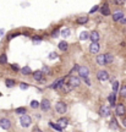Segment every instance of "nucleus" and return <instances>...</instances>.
<instances>
[{"mask_svg":"<svg viewBox=\"0 0 126 132\" xmlns=\"http://www.w3.org/2000/svg\"><path fill=\"white\" fill-rule=\"evenodd\" d=\"M56 56H58V55H56V53H51V54L49 55V59H55Z\"/></svg>","mask_w":126,"mask_h":132,"instance_id":"38","label":"nucleus"},{"mask_svg":"<svg viewBox=\"0 0 126 132\" xmlns=\"http://www.w3.org/2000/svg\"><path fill=\"white\" fill-rule=\"evenodd\" d=\"M64 86V78H60V80H58L56 82H54L53 85L50 86L51 88H54V89H56V88H61Z\"/></svg>","mask_w":126,"mask_h":132,"instance_id":"15","label":"nucleus"},{"mask_svg":"<svg viewBox=\"0 0 126 132\" xmlns=\"http://www.w3.org/2000/svg\"><path fill=\"white\" fill-rule=\"evenodd\" d=\"M12 69H14V70H19V67L16 65H12Z\"/></svg>","mask_w":126,"mask_h":132,"instance_id":"43","label":"nucleus"},{"mask_svg":"<svg viewBox=\"0 0 126 132\" xmlns=\"http://www.w3.org/2000/svg\"><path fill=\"white\" fill-rule=\"evenodd\" d=\"M5 83H6V86L10 88V87H14V85H15V81H14V80H10V78H8V80L5 81Z\"/></svg>","mask_w":126,"mask_h":132,"instance_id":"28","label":"nucleus"},{"mask_svg":"<svg viewBox=\"0 0 126 132\" xmlns=\"http://www.w3.org/2000/svg\"><path fill=\"white\" fill-rule=\"evenodd\" d=\"M49 125H50V126H51V127H54V128H55V130H58V131H61V130H62V128H61V127H59L58 125H55V123H54V122H49Z\"/></svg>","mask_w":126,"mask_h":132,"instance_id":"33","label":"nucleus"},{"mask_svg":"<svg viewBox=\"0 0 126 132\" xmlns=\"http://www.w3.org/2000/svg\"><path fill=\"white\" fill-rule=\"evenodd\" d=\"M99 115L105 117V116H109L110 115V108L108 105H102L100 109H99Z\"/></svg>","mask_w":126,"mask_h":132,"instance_id":"6","label":"nucleus"},{"mask_svg":"<svg viewBox=\"0 0 126 132\" xmlns=\"http://www.w3.org/2000/svg\"><path fill=\"white\" fill-rule=\"evenodd\" d=\"M77 71H78L80 77H82V78H88V76H89V70H88V67H86V66H81V67H78L77 69Z\"/></svg>","mask_w":126,"mask_h":132,"instance_id":"3","label":"nucleus"},{"mask_svg":"<svg viewBox=\"0 0 126 132\" xmlns=\"http://www.w3.org/2000/svg\"><path fill=\"white\" fill-rule=\"evenodd\" d=\"M68 85L71 87V88H74V87H78V86L81 85V80L76 77V76H71L70 78H69L68 81Z\"/></svg>","mask_w":126,"mask_h":132,"instance_id":"2","label":"nucleus"},{"mask_svg":"<svg viewBox=\"0 0 126 132\" xmlns=\"http://www.w3.org/2000/svg\"><path fill=\"white\" fill-rule=\"evenodd\" d=\"M42 72H43V75H44V74L47 75V74H49V72H50V70H49L48 66H43V70H42Z\"/></svg>","mask_w":126,"mask_h":132,"instance_id":"34","label":"nucleus"},{"mask_svg":"<svg viewBox=\"0 0 126 132\" xmlns=\"http://www.w3.org/2000/svg\"><path fill=\"white\" fill-rule=\"evenodd\" d=\"M99 49H100L99 43H91V45H89V51H91L92 54H97V53H99Z\"/></svg>","mask_w":126,"mask_h":132,"instance_id":"10","label":"nucleus"},{"mask_svg":"<svg viewBox=\"0 0 126 132\" xmlns=\"http://www.w3.org/2000/svg\"><path fill=\"white\" fill-rule=\"evenodd\" d=\"M40 106V103H38L37 100H32L31 102V108H33V109H37Z\"/></svg>","mask_w":126,"mask_h":132,"instance_id":"26","label":"nucleus"},{"mask_svg":"<svg viewBox=\"0 0 126 132\" xmlns=\"http://www.w3.org/2000/svg\"><path fill=\"white\" fill-rule=\"evenodd\" d=\"M96 61H97L98 65H105V56H104V54L103 55H98L97 59H96Z\"/></svg>","mask_w":126,"mask_h":132,"instance_id":"17","label":"nucleus"},{"mask_svg":"<svg viewBox=\"0 0 126 132\" xmlns=\"http://www.w3.org/2000/svg\"><path fill=\"white\" fill-rule=\"evenodd\" d=\"M20 88H21V89H27V88H28V85H27V83H21V85H20Z\"/></svg>","mask_w":126,"mask_h":132,"instance_id":"35","label":"nucleus"},{"mask_svg":"<svg viewBox=\"0 0 126 132\" xmlns=\"http://www.w3.org/2000/svg\"><path fill=\"white\" fill-rule=\"evenodd\" d=\"M115 113H116L117 116H122V115L126 113L125 106H124L122 104H117V105H116V109H115Z\"/></svg>","mask_w":126,"mask_h":132,"instance_id":"11","label":"nucleus"},{"mask_svg":"<svg viewBox=\"0 0 126 132\" xmlns=\"http://www.w3.org/2000/svg\"><path fill=\"white\" fill-rule=\"evenodd\" d=\"M117 89H119V82L115 81V82L113 83V92H114V93H116Z\"/></svg>","mask_w":126,"mask_h":132,"instance_id":"30","label":"nucleus"},{"mask_svg":"<svg viewBox=\"0 0 126 132\" xmlns=\"http://www.w3.org/2000/svg\"><path fill=\"white\" fill-rule=\"evenodd\" d=\"M32 39H33V42H34V43H39V42H42V38L38 37V36H33Z\"/></svg>","mask_w":126,"mask_h":132,"instance_id":"32","label":"nucleus"},{"mask_svg":"<svg viewBox=\"0 0 126 132\" xmlns=\"http://www.w3.org/2000/svg\"><path fill=\"white\" fill-rule=\"evenodd\" d=\"M121 23H124V25H126V19H122V20H121Z\"/></svg>","mask_w":126,"mask_h":132,"instance_id":"42","label":"nucleus"},{"mask_svg":"<svg viewBox=\"0 0 126 132\" xmlns=\"http://www.w3.org/2000/svg\"><path fill=\"white\" fill-rule=\"evenodd\" d=\"M110 128H113V130H116V128H117L116 120H115V119H113V120H111V122H110Z\"/></svg>","mask_w":126,"mask_h":132,"instance_id":"29","label":"nucleus"},{"mask_svg":"<svg viewBox=\"0 0 126 132\" xmlns=\"http://www.w3.org/2000/svg\"><path fill=\"white\" fill-rule=\"evenodd\" d=\"M32 132H42V130L39 128L38 126H34V127H33V130H32Z\"/></svg>","mask_w":126,"mask_h":132,"instance_id":"36","label":"nucleus"},{"mask_svg":"<svg viewBox=\"0 0 126 132\" xmlns=\"http://www.w3.org/2000/svg\"><path fill=\"white\" fill-rule=\"evenodd\" d=\"M20 123H21L22 127H28L29 125L32 123L31 116H28V115H22V116L20 117Z\"/></svg>","mask_w":126,"mask_h":132,"instance_id":"1","label":"nucleus"},{"mask_svg":"<svg viewBox=\"0 0 126 132\" xmlns=\"http://www.w3.org/2000/svg\"><path fill=\"white\" fill-rule=\"evenodd\" d=\"M33 78L36 80V81H38V82H40V81H43V72L42 71H34L33 72Z\"/></svg>","mask_w":126,"mask_h":132,"instance_id":"14","label":"nucleus"},{"mask_svg":"<svg viewBox=\"0 0 126 132\" xmlns=\"http://www.w3.org/2000/svg\"><path fill=\"white\" fill-rule=\"evenodd\" d=\"M77 22L80 23V25H85V23H87L88 22V17L87 16H82V17H80V19L77 20Z\"/></svg>","mask_w":126,"mask_h":132,"instance_id":"22","label":"nucleus"},{"mask_svg":"<svg viewBox=\"0 0 126 132\" xmlns=\"http://www.w3.org/2000/svg\"><path fill=\"white\" fill-rule=\"evenodd\" d=\"M124 19V12L122 11H115L114 14H113V20L117 22V21H121V20Z\"/></svg>","mask_w":126,"mask_h":132,"instance_id":"13","label":"nucleus"},{"mask_svg":"<svg viewBox=\"0 0 126 132\" xmlns=\"http://www.w3.org/2000/svg\"><path fill=\"white\" fill-rule=\"evenodd\" d=\"M15 111H16V114H20V115H21V114L26 115V111H27V110H26V108H17Z\"/></svg>","mask_w":126,"mask_h":132,"instance_id":"27","label":"nucleus"},{"mask_svg":"<svg viewBox=\"0 0 126 132\" xmlns=\"http://www.w3.org/2000/svg\"><path fill=\"white\" fill-rule=\"evenodd\" d=\"M108 99H109V103L111 104V105H114V104H115V93L113 92L111 94L109 95V98H108Z\"/></svg>","mask_w":126,"mask_h":132,"instance_id":"24","label":"nucleus"},{"mask_svg":"<svg viewBox=\"0 0 126 132\" xmlns=\"http://www.w3.org/2000/svg\"><path fill=\"white\" fill-rule=\"evenodd\" d=\"M104 56H105V64H111V62L114 61V56H113L110 53L104 54Z\"/></svg>","mask_w":126,"mask_h":132,"instance_id":"19","label":"nucleus"},{"mask_svg":"<svg viewBox=\"0 0 126 132\" xmlns=\"http://www.w3.org/2000/svg\"><path fill=\"white\" fill-rule=\"evenodd\" d=\"M122 123H124V126L126 127V117H124V120H122Z\"/></svg>","mask_w":126,"mask_h":132,"instance_id":"41","label":"nucleus"},{"mask_svg":"<svg viewBox=\"0 0 126 132\" xmlns=\"http://www.w3.org/2000/svg\"><path fill=\"white\" fill-rule=\"evenodd\" d=\"M99 38H100V36H99V32H97V31H92L89 33V39L92 40V43H98Z\"/></svg>","mask_w":126,"mask_h":132,"instance_id":"8","label":"nucleus"},{"mask_svg":"<svg viewBox=\"0 0 126 132\" xmlns=\"http://www.w3.org/2000/svg\"><path fill=\"white\" fill-rule=\"evenodd\" d=\"M0 127L3 130H9L10 127H11V121H10L9 119H6V117L0 119Z\"/></svg>","mask_w":126,"mask_h":132,"instance_id":"5","label":"nucleus"},{"mask_svg":"<svg viewBox=\"0 0 126 132\" xmlns=\"http://www.w3.org/2000/svg\"><path fill=\"white\" fill-rule=\"evenodd\" d=\"M83 80H85V82L87 83V86H91V81H89L88 78H83Z\"/></svg>","mask_w":126,"mask_h":132,"instance_id":"39","label":"nucleus"},{"mask_svg":"<svg viewBox=\"0 0 126 132\" xmlns=\"http://www.w3.org/2000/svg\"><path fill=\"white\" fill-rule=\"evenodd\" d=\"M8 62V56H6V54H1L0 55V64H6Z\"/></svg>","mask_w":126,"mask_h":132,"instance_id":"23","label":"nucleus"},{"mask_svg":"<svg viewBox=\"0 0 126 132\" xmlns=\"http://www.w3.org/2000/svg\"><path fill=\"white\" fill-rule=\"evenodd\" d=\"M100 12H102V15H104V16H109V15H110V9H109V6L103 5V6L100 8Z\"/></svg>","mask_w":126,"mask_h":132,"instance_id":"16","label":"nucleus"},{"mask_svg":"<svg viewBox=\"0 0 126 132\" xmlns=\"http://www.w3.org/2000/svg\"><path fill=\"white\" fill-rule=\"evenodd\" d=\"M56 123H58L59 127H61V128L64 130V128H65V127L68 126L69 119H68V117H60V119L58 120V122H56Z\"/></svg>","mask_w":126,"mask_h":132,"instance_id":"12","label":"nucleus"},{"mask_svg":"<svg viewBox=\"0 0 126 132\" xmlns=\"http://www.w3.org/2000/svg\"><path fill=\"white\" fill-rule=\"evenodd\" d=\"M31 72H32V70H31L29 66H25V67L21 69V74L22 75H31Z\"/></svg>","mask_w":126,"mask_h":132,"instance_id":"21","label":"nucleus"},{"mask_svg":"<svg viewBox=\"0 0 126 132\" xmlns=\"http://www.w3.org/2000/svg\"><path fill=\"white\" fill-rule=\"evenodd\" d=\"M87 38H89V33H87V32H82V33L80 34V39H81V40H86Z\"/></svg>","mask_w":126,"mask_h":132,"instance_id":"25","label":"nucleus"},{"mask_svg":"<svg viewBox=\"0 0 126 132\" xmlns=\"http://www.w3.org/2000/svg\"><path fill=\"white\" fill-rule=\"evenodd\" d=\"M59 33H60V31H59V29H56V31H54V32H53V37L55 38V37H58V34Z\"/></svg>","mask_w":126,"mask_h":132,"instance_id":"37","label":"nucleus"},{"mask_svg":"<svg viewBox=\"0 0 126 132\" xmlns=\"http://www.w3.org/2000/svg\"><path fill=\"white\" fill-rule=\"evenodd\" d=\"M4 34V29H0V36H3Z\"/></svg>","mask_w":126,"mask_h":132,"instance_id":"44","label":"nucleus"},{"mask_svg":"<svg viewBox=\"0 0 126 132\" xmlns=\"http://www.w3.org/2000/svg\"><path fill=\"white\" fill-rule=\"evenodd\" d=\"M55 110H56L58 114H64L66 111V104L64 102H58L55 104Z\"/></svg>","mask_w":126,"mask_h":132,"instance_id":"4","label":"nucleus"},{"mask_svg":"<svg viewBox=\"0 0 126 132\" xmlns=\"http://www.w3.org/2000/svg\"><path fill=\"white\" fill-rule=\"evenodd\" d=\"M97 77L99 81H108L109 80V74H108L107 71H104V70H100V71H98L97 74Z\"/></svg>","mask_w":126,"mask_h":132,"instance_id":"7","label":"nucleus"},{"mask_svg":"<svg viewBox=\"0 0 126 132\" xmlns=\"http://www.w3.org/2000/svg\"><path fill=\"white\" fill-rule=\"evenodd\" d=\"M98 9V6H94V8H93V9L91 10V14H92V12H94V11H96V10Z\"/></svg>","mask_w":126,"mask_h":132,"instance_id":"40","label":"nucleus"},{"mask_svg":"<svg viewBox=\"0 0 126 132\" xmlns=\"http://www.w3.org/2000/svg\"><path fill=\"white\" fill-rule=\"evenodd\" d=\"M68 42H65V40H62V42H60L59 43V49L60 50H62V51H66L68 50Z\"/></svg>","mask_w":126,"mask_h":132,"instance_id":"20","label":"nucleus"},{"mask_svg":"<svg viewBox=\"0 0 126 132\" xmlns=\"http://www.w3.org/2000/svg\"><path fill=\"white\" fill-rule=\"evenodd\" d=\"M60 34H61V36H62L64 38L70 37V36H71V29H70V28H64V29H61V31H60Z\"/></svg>","mask_w":126,"mask_h":132,"instance_id":"18","label":"nucleus"},{"mask_svg":"<svg viewBox=\"0 0 126 132\" xmlns=\"http://www.w3.org/2000/svg\"><path fill=\"white\" fill-rule=\"evenodd\" d=\"M120 94L121 97H126V85H124L121 87V89H120Z\"/></svg>","mask_w":126,"mask_h":132,"instance_id":"31","label":"nucleus"},{"mask_svg":"<svg viewBox=\"0 0 126 132\" xmlns=\"http://www.w3.org/2000/svg\"><path fill=\"white\" fill-rule=\"evenodd\" d=\"M40 109L43 110V111H47L50 109V100L48 99H43L42 102H40Z\"/></svg>","mask_w":126,"mask_h":132,"instance_id":"9","label":"nucleus"}]
</instances>
